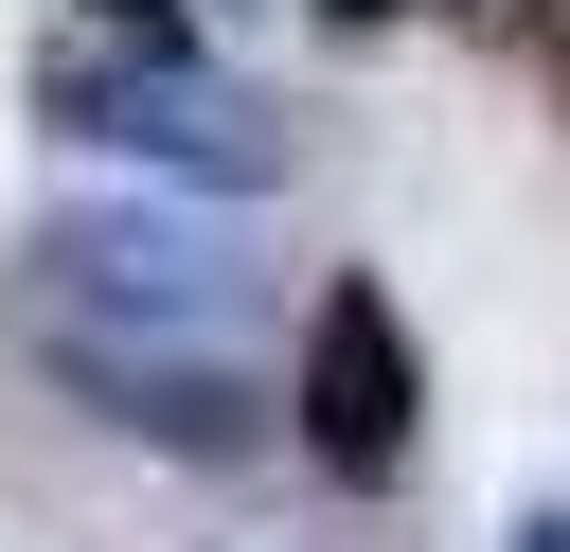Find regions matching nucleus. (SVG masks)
<instances>
[{
	"label": "nucleus",
	"instance_id": "nucleus-1",
	"mask_svg": "<svg viewBox=\"0 0 570 552\" xmlns=\"http://www.w3.org/2000/svg\"><path fill=\"white\" fill-rule=\"evenodd\" d=\"M18 321L36 356H196V374H249L267 338V285L214 214H53L18 249Z\"/></svg>",
	"mask_w": 570,
	"mask_h": 552
},
{
	"label": "nucleus",
	"instance_id": "nucleus-2",
	"mask_svg": "<svg viewBox=\"0 0 570 552\" xmlns=\"http://www.w3.org/2000/svg\"><path fill=\"white\" fill-rule=\"evenodd\" d=\"M36 107H53L71 142H107V160H160V178H214V196L285 178V125H267L232 71H196V53H53Z\"/></svg>",
	"mask_w": 570,
	"mask_h": 552
},
{
	"label": "nucleus",
	"instance_id": "nucleus-3",
	"mask_svg": "<svg viewBox=\"0 0 570 552\" xmlns=\"http://www.w3.org/2000/svg\"><path fill=\"white\" fill-rule=\"evenodd\" d=\"M285 427H303V463H321V481H410V445H428V374H410V321H392V285H374V267H338V285L303 303Z\"/></svg>",
	"mask_w": 570,
	"mask_h": 552
},
{
	"label": "nucleus",
	"instance_id": "nucleus-4",
	"mask_svg": "<svg viewBox=\"0 0 570 552\" xmlns=\"http://www.w3.org/2000/svg\"><path fill=\"white\" fill-rule=\"evenodd\" d=\"M107 427H142V445H178V463H232V445H267V374H196V356H53Z\"/></svg>",
	"mask_w": 570,
	"mask_h": 552
},
{
	"label": "nucleus",
	"instance_id": "nucleus-5",
	"mask_svg": "<svg viewBox=\"0 0 570 552\" xmlns=\"http://www.w3.org/2000/svg\"><path fill=\"white\" fill-rule=\"evenodd\" d=\"M499 552H570V499H534V516H517V534H499Z\"/></svg>",
	"mask_w": 570,
	"mask_h": 552
},
{
	"label": "nucleus",
	"instance_id": "nucleus-6",
	"mask_svg": "<svg viewBox=\"0 0 570 552\" xmlns=\"http://www.w3.org/2000/svg\"><path fill=\"white\" fill-rule=\"evenodd\" d=\"M321 18H356V36H374V18H410V0H321Z\"/></svg>",
	"mask_w": 570,
	"mask_h": 552
}]
</instances>
